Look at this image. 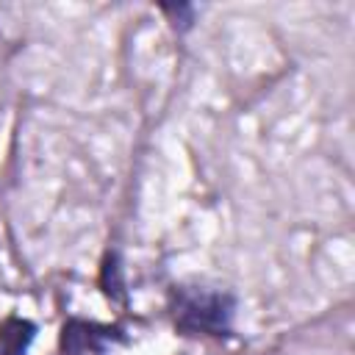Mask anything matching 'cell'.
I'll return each mask as SVG.
<instances>
[{"label":"cell","mask_w":355,"mask_h":355,"mask_svg":"<svg viewBox=\"0 0 355 355\" xmlns=\"http://www.w3.org/2000/svg\"><path fill=\"white\" fill-rule=\"evenodd\" d=\"M236 302L227 291L216 288H180L175 300V324L183 333H205V336H227L233 324Z\"/></svg>","instance_id":"cell-1"},{"label":"cell","mask_w":355,"mask_h":355,"mask_svg":"<svg viewBox=\"0 0 355 355\" xmlns=\"http://www.w3.org/2000/svg\"><path fill=\"white\" fill-rule=\"evenodd\" d=\"M114 333L116 330H111V327H100V324H89V322H69L64 327L61 347L67 355H100L114 341Z\"/></svg>","instance_id":"cell-2"}]
</instances>
